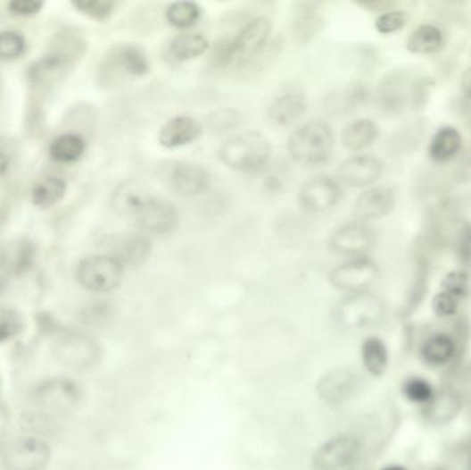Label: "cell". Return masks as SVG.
I'll return each instance as SVG.
<instances>
[{
	"mask_svg": "<svg viewBox=\"0 0 471 470\" xmlns=\"http://www.w3.org/2000/svg\"><path fill=\"white\" fill-rule=\"evenodd\" d=\"M335 138L326 122L313 121L293 131L288 139V154L303 166L324 164L333 156Z\"/></svg>",
	"mask_w": 471,
	"mask_h": 470,
	"instance_id": "6da1fadb",
	"label": "cell"
},
{
	"mask_svg": "<svg viewBox=\"0 0 471 470\" xmlns=\"http://www.w3.org/2000/svg\"><path fill=\"white\" fill-rule=\"evenodd\" d=\"M272 147L265 134L255 130L230 137L221 149L219 159L230 169L243 172H260L269 162Z\"/></svg>",
	"mask_w": 471,
	"mask_h": 470,
	"instance_id": "7a4b0ae2",
	"label": "cell"
},
{
	"mask_svg": "<svg viewBox=\"0 0 471 470\" xmlns=\"http://www.w3.org/2000/svg\"><path fill=\"white\" fill-rule=\"evenodd\" d=\"M426 88L419 73L411 70H397L382 79L376 90L379 108L389 115L401 113L409 106H417Z\"/></svg>",
	"mask_w": 471,
	"mask_h": 470,
	"instance_id": "3957f363",
	"label": "cell"
},
{
	"mask_svg": "<svg viewBox=\"0 0 471 470\" xmlns=\"http://www.w3.org/2000/svg\"><path fill=\"white\" fill-rule=\"evenodd\" d=\"M151 63L143 48L136 45H119L109 50L100 65V80L103 88H115L128 79L143 78Z\"/></svg>",
	"mask_w": 471,
	"mask_h": 470,
	"instance_id": "277c9868",
	"label": "cell"
},
{
	"mask_svg": "<svg viewBox=\"0 0 471 470\" xmlns=\"http://www.w3.org/2000/svg\"><path fill=\"white\" fill-rule=\"evenodd\" d=\"M53 356L61 365L73 371L95 367L103 357L100 342L82 332H61L53 342Z\"/></svg>",
	"mask_w": 471,
	"mask_h": 470,
	"instance_id": "5b68a950",
	"label": "cell"
},
{
	"mask_svg": "<svg viewBox=\"0 0 471 470\" xmlns=\"http://www.w3.org/2000/svg\"><path fill=\"white\" fill-rule=\"evenodd\" d=\"M384 316V301L369 291L349 294L339 302L334 314L336 326L344 332H359L376 326Z\"/></svg>",
	"mask_w": 471,
	"mask_h": 470,
	"instance_id": "8992f818",
	"label": "cell"
},
{
	"mask_svg": "<svg viewBox=\"0 0 471 470\" xmlns=\"http://www.w3.org/2000/svg\"><path fill=\"white\" fill-rule=\"evenodd\" d=\"M363 457V444L354 434H336L318 447L311 457L313 470H354Z\"/></svg>",
	"mask_w": 471,
	"mask_h": 470,
	"instance_id": "52a82bcc",
	"label": "cell"
},
{
	"mask_svg": "<svg viewBox=\"0 0 471 470\" xmlns=\"http://www.w3.org/2000/svg\"><path fill=\"white\" fill-rule=\"evenodd\" d=\"M52 447L37 434L15 437L2 451L6 470H45L52 461Z\"/></svg>",
	"mask_w": 471,
	"mask_h": 470,
	"instance_id": "ba28073f",
	"label": "cell"
},
{
	"mask_svg": "<svg viewBox=\"0 0 471 470\" xmlns=\"http://www.w3.org/2000/svg\"><path fill=\"white\" fill-rule=\"evenodd\" d=\"M82 400V388L67 377L42 381L32 390V401L45 414L70 413L75 410Z\"/></svg>",
	"mask_w": 471,
	"mask_h": 470,
	"instance_id": "9c48e42d",
	"label": "cell"
},
{
	"mask_svg": "<svg viewBox=\"0 0 471 470\" xmlns=\"http://www.w3.org/2000/svg\"><path fill=\"white\" fill-rule=\"evenodd\" d=\"M124 266L113 256H93L80 261L76 279L83 289L95 294L112 293L123 281Z\"/></svg>",
	"mask_w": 471,
	"mask_h": 470,
	"instance_id": "30bf717a",
	"label": "cell"
},
{
	"mask_svg": "<svg viewBox=\"0 0 471 470\" xmlns=\"http://www.w3.org/2000/svg\"><path fill=\"white\" fill-rule=\"evenodd\" d=\"M378 276V265L372 259L356 258L333 269L329 273V283L343 293H364L368 291Z\"/></svg>",
	"mask_w": 471,
	"mask_h": 470,
	"instance_id": "8fae6325",
	"label": "cell"
},
{
	"mask_svg": "<svg viewBox=\"0 0 471 470\" xmlns=\"http://www.w3.org/2000/svg\"><path fill=\"white\" fill-rule=\"evenodd\" d=\"M359 389V377L349 367H335L326 371L318 383L316 393L328 407H339L351 400Z\"/></svg>",
	"mask_w": 471,
	"mask_h": 470,
	"instance_id": "7c38bea8",
	"label": "cell"
},
{
	"mask_svg": "<svg viewBox=\"0 0 471 470\" xmlns=\"http://www.w3.org/2000/svg\"><path fill=\"white\" fill-rule=\"evenodd\" d=\"M133 220L141 232L161 236L176 230L179 215L178 210L172 203L152 197L134 215Z\"/></svg>",
	"mask_w": 471,
	"mask_h": 470,
	"instance_id": "4fadbf2b",
	"label": "cell"
},
{
	"mask_svg": "<svg viewBox=\"0 0 471 470\" xmlns=\"http://www.w3.org/2000/svg\"><path fill=\"white\" fill-rule=\"evenodd\" d=\"M272 32V22L266 17L248 21L232 39L233 63H245L262 52Z\"/></svg>",
	"mask_w": 471,
	"mask_h": 470,
	"instance_id": "5bb4252c",
	"label": "cell"
},
{
	"mask_svg": "<svg viewBox=\"0 0 471 470\" xmlns=\"http://www.w3.org/2000/svg\"><path fill=\"white\" fill-rule=\"evenodd\" d=\"M374 231L361 221L339 226L329 240V246L335 253L348 256H364L374 248Z\"/></svg>",
	"mask_w": 471,
	"mask_h": 470,
	"instance_id": "9a60e30c",
	"label": "cell"
},
{
	"mask_svg": "<svg viewBox=\"0 0 471 470\" xmlns=\"http://www.w3.org/2000/svg\"><path fill=\"white\" fill-rule=\"evenodd\" d=\"M341 187L334 178L318 175L303 184L300 190V203L306 212L326 213L338 205Z\"/></svg>",
	"mask_w": 471,
	"mask_h": 470,
	"instance_id": "2e32d148",
	"label": "cell"
},
{
	"mask_svg": "<svg viewBox=\"0 0 471 470\" xmlns=\"http://www.w3.org/2000/svg\"><path fill=\"white\" fill-rule=\"evenodd\" d=\"M167 181L179 197H194L209 188L211 175L202 164L181 162L169 167Z\"/></svg>",
	"mask_w": 471,
	"mask_h": 470,
	"instance_id": "e0dca14e",
	"label": "cell"
},
{
	"mask_svg": "<svg viewBox=\"0 0 471 470\" xmlns=\"http://www.w3.org/2000/svg\"><path fill=\"white\" fill-rule=\"evenodd\" d=\"M384 172L382 160L371 155H357L349 157L339 166L338 177L349 187H368L378 181Z\"/></svg>",
	"mask_w": 471,
	"mask_h": 470,
	"instance_id": "ac0fdd59",
	"label": "cell"
},
{
	"mask_svg": "<svg viewBox=\"0 0 471 470\" xmlns=\"http://www.w3.org/2000/svg\"><path fill=\"white\" fill-rule=\"evenodd\" d=\"M396 195L386 187H375L359 195L354 206V215L359 221L381 220L392 212Z\"/></svg>",
	"mask_w": 471,
	"mask_h": 470,
	"instance_id": "d6986e66",
	"label": "cell"
},
{
	"mask_svg": "<svg viewBox=\"0 0 471 470\" xmlns=\"http://www.w3.org/2000/svg\"><path fill=\"white\" fill-rule=\"evenodd\" d=\"M202 134V124L192 116L169 119L159 131V142L167 149H176L192 144Z\"/></svg>",
	"mask_w": 471,
	"mask_h": 470,
	"instance_id": "ffe728a7",
	"label": "cell"
},
{
	"mask_svg": "<svg viewBox=\"0 0 471 470\" xmlns=\"http://www.w3.org/2000/svg\"><path fill=\"white\" fill-rule=\"evenodd\" d=\"M306 106L308 103L302 93L287 91L276 97L268 109V116L275 126L288 127L302 118Z\"/></svg>",
	"mask_w": 471,
	"mask_h": 470,
	"instance_id": "44dd1931",
	"label": "cell"
},
{
	"mask_svg": "<svg viewBox=\"0 0 471 470\" xmlns=\"http://www.w3.org/2000/svg\"><path fill=\"white\" fill-rule=\"evenodd\" d=\"M152 195L145 185L136 180L121 182L112 195V208L119 215L134 218Z\"/></svg>",
	"mask_w": 471,
	"mask_h": 470,
	"instance_id": "7402d4cb",
	"label": "cell"
},
{
	"mask_svg": "<svg viewBox=\"0 0 471 470\" xmlns=\"http://www.w3.org/2000/svg\"><path fill=\"white\" fill-rule=\"evenodd\" d=\"M152 253L151 240L145 235H126L113 248V256L123 266H138L145 263Z\"/></svg>",
	"mask_w": 471,
	"mask_h": 470,
	"instance_id": "603a6c76",
	"label": "cell"
},
{
	"mask_svg": "<svg viewBox=\"0 0 471 470\" xmlns=\"http://www.w3.org/2000/svg\"><path fill=\"white\" fill-rule=\"evenodd\" d=\"M463 138L459 130L452 126L442 127L433 136L429 145V156L437 164H447L459 156L462 151Z\"/></svg>",
	"mask_w": 471,
	"mask_h": 470,
	"instance_id": "cb8c5ba5",
	"label": "cell"
},
{
	"mask_svg": "<svg viewBox=\"0 0 471 470\" xmlns=\"http://www.w3.org/2000/svg\"><path fill=\"white\" fill-rule=\"evenodd\" d=\"M445 39L440 28L423 24L415 28L407 39V50L412 55H437L444 48Z\"/></svg>",
	"mask_w": 471,
	"mask_h": 470,
	"instance_id": "d4e9b609",
	"label": "cell"
},
{
	"mask_svg": "<svg viewBox=\"0 0 471 470\" xmlns=\"http://www.w3.org/2000/svg\"><path fill=\"white\" fill-rule=\"evenodd\" d=\"M359 357L364 370L372 377H382L389 368V349L384 340L379 337H367L361 342Z\"/></svg>",
	"mask_w": 471,
	"mask_h": 470,
	"instance_id": "484cf974",
	"label": "cell"
},
{
	"mask_svg": "<svg viewBox=\"0 0 471 470\" xmlns=\"http://www.w3.org/2000/svg\"><path fill=\"white\" fill-rule=\"evenodd\" d=\"M379 137L378 124L368 118L359 119L344 127L342 141L344 148L351 152L363 151L374 144Z\"/></svg>",
	"mask_w": 471,
	"mask_h": 470,
	"instance_id": "4316f807",
	"label": "cell"
},
{
	"mask_svg": "<svg viewBox=\"0 0 471 470\" xmlns=\"http://www.w3.org/2000/svg\"><path fill=\"white\" fill-rule=\"evenodd\" d=\"M457 355V344L448 334H434L422 345L420 356L430 365H445Z\"/></svg>",
	"mask_w": 471,
	"mask_h": 470,
	"instance_id": "83f0119b",
	"label": "cell"
},
{
	"mask_svg": "<svg viewBox=\"0 0 471 470\" xmlns=\"http://www.w3.org/2000/svg\"><path fill=\"white\" fill-rule=\"evenodd\" d=\"M87 142L80 134H61L50 145V156L58 164H75L82 159Z\"/></svg>",
	"mask_w": 471,
	"mask_h": 470,
	"instance_id": "f1b7e54d",
	"label": "cell"
},
{
	"mask_svg": "<svg viewBox=\"0 0 471 470\" xmlns=\"http://www.w3.org/2000/svg\"><path fill=\"white\" fill-rule=\"evenodd\" d=\"M210 43L202 34H179L169 42V55L178 61H189L200 57L209 50Z\"/></svg>",
	"mask_w": 471,
	"mask_h": 470,
	"instance_id": "f546056e",
	"label": "cell"
},
{
	"mask_svg": "<svg viewBox=\"0 0 471 470\" xmlns=\"http://www.w3.org/2000/svg\"><path fill=\"white\" fill-rule=\"evenodd\" d=\"M67 193V182L58 177L43 178L32 189V202L37 207H52Z\"/></svg>",
	"mask_w": 471,
	"mask_h": 470,
	"instance_id": "4dcf8cb0",
	"label": "cell"
},
{
	"mask_svg": "<svg viewBox=\"0 0 471 470\" xmlns=\"http://www.w3.org/2000/svg\"><path fill=\"white\" fill-rule=\"evenodd\" d=\"M202 9L194 2H174L166 12V19L171 27L186 29L199 21Z\"/></svg>",
	"mask_w": 471,
	"mask_h": 470,
	"instance_id": "1f68e13d",
	"label": "cell"
},
{
	"mask_svg": "<svg viewBox=\"0 0 471 470\" xmlns=\"http://www.w3.org/2000/svg\"><path fill=\"white\" fill-rule=\"evenodd\" d=\"M25 319L14 307L0 306V344L12 341L24 332Z\"/></svg>",
	"mask_w": 471,
	"mask_h": 470,
	"instance_id": "d6a6232c",
	"label": "cell"
},
{
	"mask_svg": "<svg viewBox=\"0 0 471 470\" xmlns=\"http://www.w3.org/2000/svg\"><path fill=\"white\" fill-rule=\"evenodd\" d=\"M402 393L408 401L415 404H430L435 398L434 388L425 378L415 377L405 381Z\"/></svg>",
	"mask_w": 471,
	"mask_h": 470,
	"instance_id": "836d02e7",
	"label": "cell"
},
{
	"mask_svg": "<svg viewBox=\"0 0 471 470\" xmlns=\"http://www.w3.org/2000/svg\"><path fill=\"white\" fill-rule=\"evenodd\" d=\"M367 98V90L361 83H353L348 86L343 91L334 94L329 103L333 104V109L335 111H346L359 106L363 104Z\"/></svg>",
	"mask_w": 471,
	"mask_h": 470,
	"instance_id": "e575fe53",
	"label": "cell"
},
{
	"mask_svg": "<svg viewBox=\"0 0 471 470\" xmlns=\"http://www.w3.org/2000/svg\"><path fill=\"white\" fill-rule=\"evenodd\" d=\"M72 6L78 10V13L97 21H105L116 9V4L112 0H75Z\"/></svg>",
	"mask_w": 471,
	"mask_h": 470,
	"instance_id": "d590c367",
	"label": "cell"
},
{
	"mask_svg": "<svg viewBox=\"0 0 471 470\" xmlns=\"http://www.w3.org/2000/svg\"><path fill=\"white\" fill-rule=\"evenodd\" d=\"M27 48L25 38L15 30L0 32V60L12 61L21 57Z\"/></svg>",
	"mask_w": 471,
	"mask_h": 470,
	"instance_id": "8d00e7d4",
	"label": "cell"
},
{
	"mask_svg": "<svg viewBox=\"0 0 471 470\" xmlns=\"http://www.w3.org/2000/svg\"><path fill=\"white\" fill-rule=\"evenodd\" d=\"M405 24H407V14L401 10H392L379 15L375 22V28L379 34L392 35L401 30Z\"/></svg>",
	"mask_w": 471,
	"mask_h": 470,
	"instance_id": "74e56055",
	"label": "cell"
},
{
	"mask_svg": "<svg viewBox=\"0 0 471 470\" xmlns=\"http://www.w3.org/2000/svg\"><path fill=\"white\" fill-rule=\"evenodd\" d=\"M460 298L442 290L440 293L435 294L432 301L433 312L438 317H450L457 314L459 309Z\"/></svg>",
	"mask_w": 471,
	"mask_h": 470,
	"instance_id": "f35d334b",
	"label": "cell"
},
{
	"mask_svg": "<svg viewBox=\"0 0 471 470\" xmlns=\"http://www.w3.org/2000/svg\"><path fill=\"white\" fill-rule=\"evenodd\" d=\"M442 290L462 299L468 290V274L465 271H453L445 276Z\"/></svg>",
	"mask_w": 471,
	"mask_h": 470,
	"instance_id": "ab89813d",
	"label": "cell"
},
{
	"mask_svg": "<svg viewBox=\"0 0 471 470\" xmlns=\"http://www.w3.org/2000/svg\"><path fill=\"white\" fill-rule=\"evenodd\" d=\"M45 7V4L40 0H12L9 4V10L12 14L20 17H30L37 14Z\"/></svg>",
	"mask_w": 471,
	"mask_h": 470,
	"instance_id": "60d3db41",
	"label": "cell"
},
{
	"mask_svg": "<svg viewBox=\"0 0 471 470\" xmlns=\"http://www.w3.org/2000/svg\"><path fill=\"white\" fill-rule=\"evenodd\" d=\"M458 253H459V258L463 264L471 265V228L463 231L462 235H460Z\"/></svg>",
	"mask_w": 471,
	"mask_h": 470,
	"instance_id": "b9f144b4",
	"label": "cell"
},
{
	"mask_svg": "<svg viewBox=\"0 0 471 470\" xmlns=\"http://www.w3.org/2000/svg\"><path fill=\"white\" fill-rule=\"evenodd\" d=\"M239 121V113L236 111H230V109H225V111L217 112L214 115V121L211 122L214 126H219V130H227V124L230 126H236Z\"/></svg>",
	"mask_w": 471,
	"mask_h": 470,
	"instance_id": "7bdbcfd3",
	"label": "cell"
},
{
	"mask_svg": "<svg viewBox=\"0 0 471 470\" xmlns=\"http://www.w3.org/2000/svg\"><path fill=\"white\" fill-rule=\"evenodd\" d=\"M457 172L462 181H471V144L460 155Z\"/></svg>",
	"mask_w": 471,
	"mask_h": 470,
	"instance_id": "ee69618b",
	"label": "cell"
},
{
	"mask_svg": "<svg viewBox=\"0 0 471 470\" xmlns=\"http://www.w3.org/2000/svg\"><path fill=\"white\" fill-rule=\"evenodd\" d=\"M460 88H462L463 94L471 100V67L463 73Z\"/></svg>",
	"mask_w": 471,
	"mask_h": 470,
	"instance_id": "f6af8a7d",
	"label": "cell"
},
{
	"mask_svg": "<svg viewBox=\"0 0 471 470\" xmlns=\"http://www.w3.org/2000/svg\"><path fill=\"white\" fill-rule=\"evenodd\" d=\"M10 159L4 152L0 151V175L4 174L9 169Z\"/></svg>",
	"mask_w": 471,
	"mask_h": 470,
	"instance_id": "bcb514c9",
	"label": "cell"
},
{
	"mask_svg": "<svg viewBox=\"0 0 471 470\" xmlns=\"http://www.w3.org/2000/svg\"><path fill=\"white\" fill-rule=\"evenodd\" d=\"M381 470H408L407 467L399 464H389L386 466L381 467Z\"/></svg>",
	"mask_w": 471,
	"mask_h": 470,
	"instance_id": "7dc6e473",
	"label": "cell"
},
{
	"mask_svg": "<svg viewBox=\"0 0 471 470\" xmlns=\"http://www.w3.org/2000/svg\"><path fill=\"white\" fill-rule=\"evenodd\" d=\"M0 88H2V78H0Z\"/></svg>",
	"mask_w": 471,
	"mask_h": 470,
	"instance_id": "c3c4849f",
	"label": "cell"
},
{
	"mask_svg": "<svg viewBox=\"0 0 471 470\" xmlns=\"http://www.w3.org/2000/svg\"><path fill=\"white\" fill-rule=\"evenodd\" d=\"M470 470H471V464H470Z\"/></svg>",
	"mask_w": 471,
	"mask_h": 470,
	"instance_id": "681fc988",
	"label": "cell"
}]
</instances>
